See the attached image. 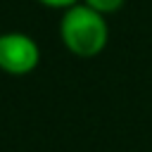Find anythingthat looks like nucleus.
Instances as JSON below:
<instances>
[{"mask_svg":"<svg viewBox=\"0 0 152 152\" xmlns=\"http://www.w3.org/2000/svg\"><path fill=\"white\" fill-rule=\"evenodd\" d=\"M40 64V45L24 31L0 33V71L7 76H28Z\"/></svg>","mask_w":152,"mask_h":152,"instance_id":"nucleus-2","label":"nucleus"},{"mask_svg":"<svg viewBox=\"0 0 152 152\" xmlns=\"http://www.w3.org/2000/svg\"><path fill=\"white\" fill-rule=\"evenodd\" d=\"M36 2L43 5V7H50V10H66V7H71L81 0H36Z\"/></svg>","mask_w":152,"mask_h":152,"instance_id":"nucleus-4","label":"nucleus"},{"mask_svg":"<svg viewBox=\"0 0 152 152\" xmlns=\"http://www.w3.org/2000/svg\"><path fill=\"white\" fill-rule=\"evenodd\" d=\"M0 33H2V31H0Z\"/></svg>","mask_w":152,"mask_h":152,"instance_id":"nucleus-5","label":"nucleus"},{"mask_svg":"<svg viewBox=\"0 0 152 152\" xmlns=\"http://www.w3.org/2000/svg\"><path fill=\"white\" fill-rule=\"evenodd\" d=\"M59 40L62 45L83 59L97 57L104 52L109 43V24L107 17L88 7L86 2H76L66 10H62L59 17Z\"/></svg>","mask_w":152,"mask_h":152,"instance_id":"nucleus-1","label":"nucleus"},{"mask_svg":"<svg viewBox=\"0 0 152 152\" xmlns=\"http://www.w3.org/2000/svg\"><path fill=\"white\" fill-rule=\"evenodd\" d=\"M81 2H86L88 7H93V10L100 12V14L109 17V14H116V12L124 7L126 0H81Z\"/></svg>","mask_w":152,"mask_h":152,"instance_id":"nucleus-3","label":"nucleus"}]
</instances>
